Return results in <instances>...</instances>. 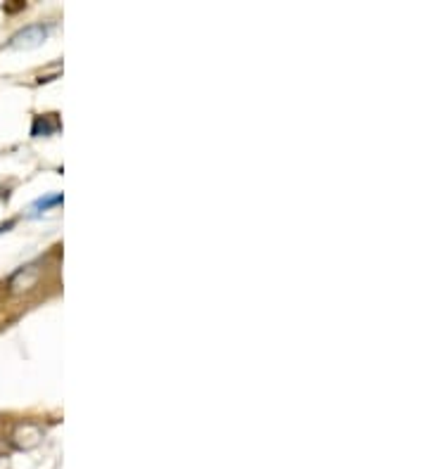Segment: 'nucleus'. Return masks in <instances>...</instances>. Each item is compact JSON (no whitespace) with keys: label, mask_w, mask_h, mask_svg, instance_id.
Instances as JSON below:
<instances>
[{"label":"nucleus","mask_w":427,"mask_h":469,"mask_svg":"<svg viewBox=\"0 0 427 469\" xmlns=\"http://www.w3.org/2000/svg\"><path fill=\"white\" fill-rule=\"evenodd\" d=\"M48 36H50V24H29L24 29H19L8 41V47H12V50H31V47H39L41 43H45Z\"/></svg>","instance_id":"f257e3e1"},{"label":"nucleus","mask_w":427,"mask_h":469,"mask_svg":"<svg viewBox=\"0 0 427 469\" xmlns=\"http://www.w3.org/2000/svg\"><path fill=\"white\" fill-rule=\"evenodd\" d=\"M41 275H43L41 261L29 263V265H21V268H17L12 275H10V280H8L10 292H12V294H24V292L34 290V287L39 285Z\"/></svg>","instance_id":"f03ea898"},{"label":"nucleus","mask_w":427,"mask_h":469,"mask_svg":"<svg viewBox=\"0 0 427 469\" xmlns=\"http://www.w3.org/2000/svg\"><path fill=\"white\" fill-rule=\"evenodd\" d=\"M43 439V431L39 424H31V422H21L14 426L12 436H10V441H12L14 446L19 448V450H29V448H36L41 444Z\"/></svg>","instance_id":"7ed1b4c3"},{"label":"nucleus","mask_w":427,"mask_h":469,"mask_svg":"<svg viewBox=\"0 0 427 469\" xmlns=\"http://www.w3.org/2000/svg\"><path fill=\"white\" fill-rule=\"evenodd\" d=\"M57 131H60V119H57V114L34 116V124H31V135H34V138L55 135Z\"/></svg>","instance_id":"20e7f679"},{"label":"nucleus","mask_w":427,"mask_h":469,"mask_svg":"<svg viewBox=\"0 0 427 469\" xmlns=\"http://www.w3.org/2000/svg\"><path fill=\"white\" fill-rule=\"evenodd\" d=\"M62 192H55V195H45V197H41V199H36L34 204H31V216H41L43 211H50V209H55V206H60L62 204Z\"/></svg>","instance_id":"39448f33"},{"label":"nucleus","mask_w":427,"mask_h":469,"mask_svg":"<svg viewBox=\"0 0 427 469\" xmlns=\"http://www.w3.org/2000/svg\"><path fill=\"white\" fill-rule=\"evenodd\" d=\"M14 223H17L14 218H10L8 223H0V232H5V230H10V228H14Z\"/></svg>","instance_id":"423d86ee"}]
</instances>
